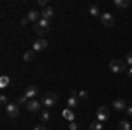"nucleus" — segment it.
<instances>
[{"mask_svg": "<svg viewBox=\"0 0 132 130\" xmlns=\"http://www.w3.org/2000/svg\"><path fill=\"white\" fill-rule=\"evenodd\" d=\"M34 32L39 35V39H42V37L50 32V21H48V20H42V18H41L39 23H35V25H34Z\"/></svg>", "mask_w": 132, "mask_h": 130, "instance_id": "obj_1", "label": "nucleus"}, {"mask_svg": "<svg viewBox=\"0 0 132 130\" xmlns=\"http://www.w3.org/2000/svg\"><path fill=\"white\" fill-rule=\"evenodd\" d=\"M109 70L114 72V74L127 72V63H125V60H118V58H114V60L109 62Z\"/></svg>", "mask_w": 132, "mask_h": 130, "instance_id": "obj_2", "label": "nucleus"}, {"mask_svg": "<svg viewBox=\"0 0 132 130\" xmlns=\"http://www.w3.org/2000/svg\"><path fill=\"white\" fill-rule=\"evenodd\" d=\"M42 106L46 107V109H50V107H53L56 102H58V95L56 93H46L44 97H42Z\"/></svg>", "mask_w": 132, "mask_h": 130, "instance_id": "obj_3", "label": "nucleus"}, {"mask_svg": "<svg viewBox=\"0 0 132 130\" xmlns=\"http://www.w3.org/2000/svg\"><path fill=\"white\" fill-rule=\"evenodd\" d=\"M101 23L106 27V28H113V27H114V16H113V14H109V12H102Z\"/></svg>", "mask_w": 132, "mask_h": 130, "instance_id": "obj_4", "label": "nucleus"}, {"mask_svg": "<svg viewBox=\"0 0 132 130\" xmlns=\"http://www.w3.org/2000/svg\"><path fill=\"white\" fill-rule=\"evenodd\" d=\"M25 97L28 100H35L37 97H39V88L37 86H34V84H30V86H27L25 88V93H23Z\"/></svg>", "mask_w": 132, "mask_h": 130, "instance_id": "obj_5", "label": "nucleus"}, {"mask_svg": "<svg viewBox=\"0 0 132 130\" xmlns=\"http://www.w3.org/2000/svg\"><path fill=\"white\" fill-rule=\"evenodd\" d=\"M27 111H28V112H41L42 111V102H39V100H28V102H27Z\"/></svg>", "mask_w": 132, "mask_h": 130, "instance_id": "obj_6", "label": "nucleus"}, {"mask_svg": "<svg viewBox=\"0 0 132 130\" xmlns=\"http://www.w3.org/2000/svg\"><path fill=\"white\" fill-rule=\"evenodd\" d=\"M79 106V97H78V91H71V97L67 99V107L69 109H76Z\"/></svg>", "mask_w": 132, "mask_h": 130, "instance_id": "obj_7", "label": "nucleus"}, {"mask_svg": "<svg viewBox=\"0 0 132 130\" xmlns=\"http://www.w3.org/2000/svg\"><path fill=\"white\" fill-rule=\"evenodd\" d=\"M97 120L101 121V123L109 120V109H108L106 106H101V107L97 109Z\"/></svg>", "mask_w": 132, "mask_h": 130, "instance_id": "obj_8", "label": "nucleus"}, {"mask_svg": "<svg viewBox=\"0 0 132 130\" xmlns=\"http://www.w3.org/2000/svg\"><path fill=\"white\" fill-rule=\"evenodd\" d=\"M5 112L9 114L11 118H16V116L20 114V107H18V104H16V102H9L7 107H5Z\"/></svg>", "mask_w": 132, "mask_h": 130, "instance_id": "obj_9", "label": "nucleus"}, {"mask_svg": "<svg viewBox=\"0 0 132 130\" xmlns=\"http://www.w3.org/2000/svg\"><path fill=\"white\" fill-rule=\"evenodd\" d=\"M113 109L118 111V112H125L127 111V104L123 99H114L113 100Z\"/></svg>", "mask_w": 132, "mask_h": 130, "instance_id": "obj_10", "label": "nucleus"}, {"mask_svg": "<svg viewBox=\"0 0 132 130\" xmlns=\"http://www.w3.org/2000/svg\"><path fill=\"white\" fill-rule=\"evenodd\" d=\"M27 18H28V20L32 21V23H34V25H35V23H39V21H41V12H39V11H35V9H30L28 11V12H27Z\"/></svg>", "mask_w": 132, "mask_h": 130, "instance_id": "obj_11", "label": "nucleus"}, {"mask_svg": "<svg viewBox=\"0 0 132 130\" xmlns=\"http://www.w3.org/2000/svg\"><path fill=\"white\" fill-rule=\"evenodd\" d=\"M46 48H48V40L46 39H37L34 42V48H32V49L37 53V51H44Z\"/></svg>", "mask_w": 132, "mask_h": 130, "instance_id": "obj_12", "label": "nucleus"}, {"mask_svg": "<svg viewBox=\"0 0 132 130\" xmlns=\"http://www.w3.org/2000/svg\"><path fill=\"white\" fill-rule=\"evenodd\" d=\"M41 16H42V20L50 21L51 18H55V9H53V7H46V9L41 11Z\"/></svg>", "mask_w": 132, "mask_h": 130, "instance_id": "obj_13", "label": "nucleus"}, {"mask_svg": "<svg viewBox=\"0 0 132 130\" xmlns=\"http://www.w3.org/2000/svg\"><path fill=\"white\" fill-rule=\"evenodd\" d=\"M62 118H65V120H67L69 123H71V121H74V120H76V114L72 112V109H69V107H65V109L62 111Z\"/></svg>", "mask_w": 132, "mask_h": 130, "instance_id": "obj_14", "label": "nucleus"}, {"mask_svg": "<svg viewBox=\"0 0 132 130\" xmlns=\"http://www.w3.org/2000/svg\"><path fill=\"white\" fill-rule=\"evenodd\" d=\"M88 12H90V14H92V16H93V18H101V16H102L101 9H99L97 5H93V4H92L90 7H88Z\"/></svg>", "mask_w": 132, "mask_h": 130, "instance_id": "obj_15", "label": "nucleus"}, {"mask_svg": "<svg viewBox=\"0 0 132 130\" xmlns=\"http://www.w3.org/2000/svg\"><path fill=\"white\" fill-rule=\"evenodd\" d=\"M34 58H35V51L34 49H28V51L23 53V60L27 62V63H28V62H34Z\"/></svg>", "mask_w": 132, "mask_h": 130, "instance_id": "obj_16", "label": "nucleus"}, {"mask_svg": "<svg viewBox=\"0 0 132 130\" xmlns=\"http://www.w3.org/2000/svg\"><path fill=\"white\" fill-rule=\"evenodd\" d=\"M114 5H116L118 9H125V7L130 5V2H129V0H114Z\"/></svg>", "mask_w": 132, "mask_h": 130, "instance_id": "obj_17", "label": "nucleus"}, {"mask_svg": "<svg viewBox=\"0 0 132 130\" xmlns=\"http://www.w3.org/2000/svg\"><path fill=\"white\" fill-rule=\"evenodd\" d=\"M39 120H41L42 123H46V121L50 120V111H48V109H42L41 112H39Z\"/></svg>", "mask_w": 132, "mask_h": 130, "instance_id": "obj_18", "label": "nucleus"}, {"mask_svg": "<svg viewBox=\"0 0 132 130\" xmlns=\"http://www.w3.org/2000/svg\"><path fill=\"white\" fill-rule=\"evenodd\" d=\"M118 128L120 130H132V125L127 120H122L120 123H118Z\"/></svg>", "mask_w": 132, "mask_h": 130, "instance_id": "obj_19", "label": "nucleus"}, {"mask_svg": "<svg viewBox=\"0 0 132 130\" xmlns=\"http://www.w3.org/2000/svg\"><path fill=\"white\" fill-rule=\"evenodd\" d=\"M90 130H102V123L101 121H93V123H90Z\"/></svg>", "mask_w": 132, "mask_h": 130, "instance_id": "obj_20", "label": "nucleus"}, {"mask_svg": "<svg viewBox=\"0 0 132 130\" xmlns=\"http://www.w3.org/2000/svg\"><path fill=\"white\" fill-rule=\"evenodd\" d=\"M125 63H127L129 67H132V51H129V53L125 55Z\"/></svg>", "mask_w": 132, "mask_h": 130, "instance_id": "obj_21", "label": "nucleus"}, {"mask_svg": "<svg viewBox=\"0 0 132 130\" xmlns=\"http://www.w3.org/2000/svg\"><path fill=\"white\" fill-rule=\"evenodd\" d=\"M78 97H79V100H86L88 99V91H85V90L78 91Z\"/></svg>", "mask_w": 132, "mask_h": 130, "instance_id": "obj_22", "label": "nucleus"}, {"mask_svg": "<svg viewBox=\"0 0 132 130\" xmlns=\"http://www.w3.org/2000/svg\"><path fill=\"white\" fill-rule=\"evenodd\" d=\"M0 83H2L0 86H2V88H5V86L9 84V77H7V76H2V79H0Z\"/></svg>", "mask_w": 132, "mask_h": 130, "instance_id": "obj_23", "label": "nucleus"}, {"mask_svg": "<svg viewBox=\"0 0 132 130\" xmlns=\"http://www.w3.org/2000/svg\"><path fill=\"white\" fill-rule=\"evenodd\" d=\"M0 104H2L4 107H7V104H9V99H7L5 95H2V97H0Z\"/></svg>", "mask_w": 132, "mask_h": 130, "instance_id": "obj_24", "label": "nucleus"}, {"mask_svg": "<svg viewBox=\"0 0 132 130\" xmlns=\"http://www.w3.org/2000/svg\"><path fill=\"white\" fill-rule=\"evenodd\" d=\"M25 100H27V97H25V95H21V97H18V99H16V104L20 106V104H23Z\"/></svg>", "mask_w": 132, "mask_h": 130, "instance_id": "obj_25", "label": "nucleus"}, {"mask_svg": "<svg viewBox=\"0 0 132 130\" xmlns=\"http://www.w3.org/2000/svg\"><path fill=\"white\" fill-rule=\"evenodd\" d=\"M69 130H78V125H76V121H71V123H69Z\"/></svg>", "mask_w": 132, "mask_h": 130, "instance_id": "obj_26", "label": "nucleus"}, {"mask_svg": "<svg viewBox=\"0 0 132 130\" xmlns=\"http://www.w3.org/2000/svg\"><path fill=\"white\" fill-rule=\"evenodd\" d=\"M37 2H39V5H42L44 9H46V7H50V5H48V0H37Z\"/></svg>", "mask_w": 132, "mask_h": 130, "instance_id": "obj_27", "label": "nucleus"}, {"mask_svg": "<svg viewBox=\"0 0 132 130\" xmlns=\"http://www.w3.org/2000/svg\"><path fill=\"white\" fill-rule=\"evenodd\" d=\"M28 23H30V20H28V18H27V16H25V18H23V20H21V25H23V27H27V25H28Z\"/></svg>", "mask_w": 132, "mask_h": 130, "instance_id": "obj_28", "label": "nucleus"}, {"mask_svg": "<svg viewBox=\"0 0 132 130\" xmlns=\"http://www.w3.org/2000/svg\"><path fill=\"white\" fill-rule=\"evenodd\" d=\"M125 114H127V116H132V106H130V107H127V111H125Z\"/></svg>", "mask_w": 132, "mask_h": 130, "instance_id": "obj_29", "label": "nucleus"}, {"mask_svg": "<svg viewBox=\"0 0 132 130\" xmlns=\"http://www.w3.org/2000/svg\"><path fill=\"white\" fill-rule=\"evenodd\" d=\"M34 130H46L44 125H37V127H34Z\"/></svg>", "mask_w": 132, "mask_h": 130, "instance_id": "obj_30", "label": "nucleus"}, {"mask_svg": "<svg viewBox=\"0 0 132 130\" xmlns=\"http://www.w3.org/2000/svg\"><path fill=\"white\" fill-rule=\"evenodd\" d=\"M127 76H129V77H132V67H129V69H127Z\"/></svg>", "mask_w": 132, "mask_h": 130, "instance_id": "obj_31", "label": "nucleus"}]
</instances>
